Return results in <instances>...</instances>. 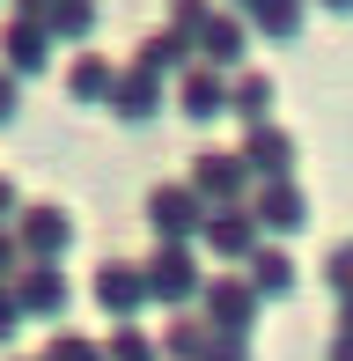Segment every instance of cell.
I'll list each match as a JSON object with an SVG mask.
<instances>
[{
	"instance_id": "cell-4",
	"label": "cell",
	"mask_w": 353,
	"mask_h": 361,
	"mask_svg": "<svg viewBox=\"0 0 353 361\" xmlns=\"http://www.w3.org/2000/svg\"><path fill=\"white\" fill-rule=\"evenodd\" d=\"M243 214L258 221L265 243H280V236H295V228L309 221V192H302L295 177H280V185H250V207H243Z\"/></svg>"
},
{
	"instance_id": "cell-21",
	"label": "cell",
	"mask_w": 353,
	"mask_h": 361,
	"mask_svg": "<svg viewBox=\"0 0 353 361\" xmlns=\"http://www.w3.org/2000/svg\"><path fill=\"white\" fill-rule=\"evenodd\" d=\"M302 8H309V0H258L243 23L258 30V37H295V30H302Z\"/></svg>"
},
{
	"instance_id": "cell-34",
	"label": "cell",
	"mask_w": 353,
	"mask_h": 361,
	"mask_svg": "<svg viewBox=\"0 0 353 361\" xmlns=\"http://www.w3.org/2000/svg\"><path fill=\"white\" fill-rule=\"evenodd\" d=\"M229 8H243V15H250V8H258V0H229Z\"/></svg>"
},
{
	"instance_id": "cell-6",
	"label": "cell",
	"mask_w": 353,
	"mask_h": 361,
	"mask_svg": "<svg viewBox=\"0 0 353 361\" xmlns=\"http://www.w3.org/2000/svg\"><path fill=\"white\" fill-rule=\"evenodd\" d=\"M148 221H155V236H162V243H199L206 200H199L191 185H155V192H148Z\"/></svg>"
},
{
	"instance_id": "cell-28",
	"label": "cell",
	"mask_w": 353,
	"mask_h": 361,
	"mask_svg": "<svg viewBox=\"0 0 353 361\" xmlns=\"http://www.w3.org/2000/svg\"><path fill=\"white\" fill-rule=\"evenodd\" d=\"M15 324H23V310H15V295L0 288V339H15Z\"/></svg>"
},
{
	"instance_id": "cell-29",
	"label": "cell",
	"mask_w": 353,
	"mask_h": 361,
	"mask_svg": "<svg viewBox=\"0 0 353 361\" xmlns=\"http://www.w3.org/2000/svg\"><path fill=\"white\" fill-rule=\"evenodd\" d=\"M8 118H15V74L0 67V126H8Z\"/></svg>"
},
{
	"instance_id": "cell-8",
	"label": "cell",
	"mask_w": 353,
	"mask_h": 361,
	"mask_svg": "<svg viewBox=\"0 0 353 361\" xmlns=\"http://www.w3.org/2000/svg\"><path fill=\"white\" fill-rule=\"evenodd\" d=\"M258 243H265V236H258V221H250L243 207H221V214H206V228H199V251L221 258V266H243Z\"/></svg>"
},
{
	"instance_id": "cell-31",
	"label": "cell",
	"mask_w": 353,
	"mask_h": 361,
	"mask_svg": "<svg viewBox=\"0 0 353 361\" xmlns=\"http://www.w3.org/2000/svg\"><path fill=\"white\" fill-rule=\"evenodd\" d=\"M331 361H353V332H339V339H331Z\"/></svg>"
},
{
	"instance_id": "cell-25",
	"label": "cell",
	"mask_w": 353,
	"mask_h": 361,
	"mask_svg": "<svg viewBox=\"0 0 353 361\" xmlns=\"http://www.w3.org/2000/svg\"><path fill=\"white\" fill-rule=\"evenodd\" d=\"M44 361H103V347H96V339H74V332H59L52 347H44Z\"/></svg>"
},
{
	"instance_id": "cell-24",
	"label": "cell",
	"mask_w": 353,
	"mask_h": 361,
	"mask_svg": "<svg viewBox=\"0 0 353 361\" xmlns=\"http://www.w3.org/2000/svg\"><path fill=\"white\" fill-rule=\"evenodd\" d=\"M103 361H155V347H148V339L133 332V324H118V339L103 347Z\"/></svg>"
},
{
	"instance_id": "cell-27",
	"label": "cell",
	"mask_w": 353,
	"mask_h": 361,
	"mask_svg": "<svg viewBox=\"0 0 353 361\" xmlns=\"http://www.w3.org/2000/svg\"><path fill=\"white\" fill-rule=\"evenodd\" d=\"M206 361H250V339H236V332H214V347H206Z\"/></svg>"
},
{
	"instance_id": "cell-13",
	"label": "cell",
	"mask_w": 353,
	"mask_h": 361,
	"mask_svg": "<svg viewBox=\"0 0 353 361\" xmlns=\"http://www.w3.org/2000/svg\"><path fill=\"white\" fill-rule=\"evenodd\" d=\"M162 104H169V96H162V81H155V74H140V67H125L118 81H110V111H118L125 126H148Z\"/></svg>"
},
{
	"instance_id": "cell-20",
	"label": "cell",
	"mask_w": 353,
	"mask_h": 361,
	"mask_svg": "<svg viewBox=\"0 0 353 361\" xmlns=\"http://www.w3.org/2000/svg\"><path fill=\"white\" fill-rule=\"evenodd\" d=\"M96 15H103L96 0H52L37 23H44V37H89V30H96Z\"/></svg>"
},
{
	"instance_id": "cell-11",
	"label": "cell",
	"mask_w": 353,
	"mask_h": 361,
	"mask_svg": "<svg viewBox=\"0 0 353 361\" xmlns=\"http://www.w3.org/2000/svg\"><path fill=\"white\" fill-rule=\"evenodd\" d=\"M243 37H250V23H243V15H206V30L191 37V52H199V67L236 74V59H243Z\"/></svg>"
},
{
	"instance_id": "cell-32",
	"label": "cell",
	"mask_w": 353,
	"mask_h": 361,
	"mask_svg": "<svg viewBox=\"0 0 353 361\" xmlns=\"http://www.w3.org/2000/svg\"><path fill=\"white\" fill-rule=\"evenodd\" d=\"M15 8H23V15H30V23H37V15H44V8H52V0H15Z\"/></svg>"
},
{
	"instance_id": "cell-12",
	"label": "cell",
	"mask_w": 353,
	"mask_h": 361,
	"mask_svg": "<svg viewBox=\"0 0 353 361\" xmlns=\"http://www.w3.org/2000/svg\"><path fill=\"white\" fill-rule=\"evenodd\" d=\"M8 295H15L23 317H59V310H67V273H59V266H23Z\"/></svg>"
},
{
	"instance_id": "cell-10",
	"label": "cell",
	"mask_w": 353,
	"mask_h": 361,
	"mask_svg": "<svg viewBox=\"0 0 353 361\" xmlns=\"http://www.w3.org/2000/svg\"><path fill=\"white\" fill-rule=\"evenodd\" d=\"M176 111H184L191 126H214L221 111H229V74H214V67L191 59V67L176 74Z\"/></svg>"
},
{
	"instance_id": "cell-18",
	"label": "cell",
	"mask_w": 353,
	"mask_h": 361,
	"mask_svg": "<svg viewBox=\"0 0 353 361\" xmlns=\"http://www.w3.org/2000/svg\"><path fill=\"white\" fill-rule=\"evenodd\" d=\"M206 347H214V324L191 317V310H176L169 332H162V354H169V361H206Z\"/></svg>"
},
{
	"instance_id": "cell-16",
	"label": "cell",
	"mask_w": 353,
	"mask_h": 361,
	"mask_svg": "<svg viewBox=\"0 0 353 361\" xmlns=\"http://www.w3.org/2000/svg\"><path fill=\"white\" fill-rule=\"evenodd\" d=\"M8 74H44V59H52V37H44V23H30V15H15L8 23Z\"/></svg>"
},
{
	"instance_id": "cell-9",
	"label": "cell",
	"mask_w": 353,
	"mask_h": 361,
	"mask_svg": "<svg viewBox=\"0 0 353 361\" xmlns=\"http://www.w3.org/2000/svg\"><path fill=\"white\" fill-rule=\"evenodd\" d=\"M96 302H103V317H110V324H133L140 310H148V273L125 266V258H110V266L96 273Z\"/></svg>"
},
{
	"instance_id": "cell-17",
	"label": "cell",
	"mask_w": 353,
	"mask_h": 361,
	"mask_svg": "<svg viewBox=\"0 0 353 361\" xmlns=\"http://www.w3.org/2000/svg\"><path fill=\"white\" fill-rule=\"evenodd\" d=\"M191 59H199V52H191V37H176V30H155V37L140 44L133 67H140V74H155V81H169V74H184Z\"/></svg>"
},
{
	"instance_id": "cell-1",
	"label": "cell",
	"mask_w": 353,
	"mask_h": 361,
	"mask_svg": "<svg viewBox=\"0 0 353 361\" xmlns=\"http://www.w3.org/2000/svg\"><path fill=\"white\" fill-rule=\"evenodd\" d=\"M148 302H162V310H191L206 295V266H199V243H155V258L148 266Z\"/></svg>"
},
{
	"instance_id": "cell-19",
	"label": "cell",
	"mask_w": 353,
	"mask_h": 361,
	"mask_svg": "<svg viewBox=\"0 0 353 361\" xmlns=\"http://www.w3.org/2000/svg\"><path fill=\"white\" fill-rule=\"evenodd\" d=\"M110 81H118V67L96 59V52H82L67 67V96H74V104H110Z\"/></svg>"
},
{
	"instance_id": "cell-26",
	"label": "cell",
	"mask_w": 353,
	"mask_h": 361,
	"mask_svg": "<svg viewBox=\"0 0 353 361\" xmlns=\"http://www.w3.org/2000/svg\"><path fill=\"white\" fill-rule=\"evenodd\" d=\"M15 273H23V243L15 228H0V288H15Z\"/></svg>"
},
{
	"instance_id": "cell-3",
	"label": "cell",
	"mask_w": 353,
	"mask_h": 361,
	"mask_svg": "<svg viewBox=\"0 0 353 361\" xmlns=\"http://www.w3.org/2000/svg\"><path fill=\"white\" fill-rule=\"evenodd\" d=\"M199 310H206V324L214 332H236V339H250V324H258V288L243 281V273H206V295H199Z\"/></svg>"
},
{
	"instance_id": "cell-33",
	"label": "cell",
	"mask_w": 353,
	"mask_h": 361,
	"mask_svg": "<svg viewBox=\"0 0 353 361\" xmlns=\"http://www.w3.org/2000/svg\"><path fill=\"white\" fill-rule=\"evenodd\" d=\"M316 8H331V15H353V0H316Z\"/></svg>"
},
{
	"instance_id": "cell-22",
	"label": "cell",
	"mask_w": 353,
	"mask_h": 361,
	"mask_svg": "<svg viewBox=\"0 0 353 361\" xmlns=\"http://www.w3.org/2000/svg\"><path fill=\"white\" fill-rule=\"evenodd\" d=\"M324 281H331V295H339V302H353V236L324 258Z\"/></svg>"
},
{
	"instance_id": "cell-5",
	"label": "cell",
	"mask_w": 353,
	"mask_h": 361,
	"mask_svg": "<svg viewBox=\"0 0 353 361\" xmlns=\"http://www.w3.org/2000/svg\"><path fill=\"white\" fill-rule=\"evenodd\" d=\"M15 243H23V266H59L67 243H74L67 207H23L15 214Z\"/></svg>"
},
{
	"instance_id": "cell-30",
	"label": "cell",
	"mask_w": 353,
	"mask_h": 361,
	"mask_svg": "<svg viewBox=\"0 0 353 361\" xmlns=\"http://www.w3.org/2000/svg\"><path fill=\"white\" fill-rule=\"evenodd\" d=\"M0 221H15V185L0 177Z\"/></svg>"
},
{
	"instance_id": "cell-23",
	"label": "cell",
	"mask_w": 353,
	"mask_h": 361,
	"mask_svg": "<svg viewBox=\"0 0 353 361\" xmlns=\"http://www.w3.org/2000/svg\"><path fill=\"white\" fill-rule=\"evenodd\" d=\"M206 15H214L206 0H169V30H176V37H199V30H206Z\"/></svg>"
},
{
	"instance_id": "cell-7",
	"label": "cell",
	"mask_w": 353,
	"mask_h": 361,
	"mask_svg": "<svg viewBox=\"0 0 353 361\" xmlns=\"http://www.w3.org/2000/svg\"><path fill=\"white\" fill-rule=\"evenodd\" d=\"M243 170H250V185H280V177H295V133L287 126H243Z\"/></svg>"
},
{
	"instance_id": "cell-2",
	"label": "cell",
	"mask_w": 353,
	"mask_h": 361,
	"mask_svg": "<svg viewBox=\"0 0 353 361\" xmlns=\"http://www.w3.org/2000/svg\"><path fill=\"white\" fill-rule=\"evenodd\" d=\"M184 185L206 200V214H221V207H250V170H243V155H236V147H206V155L191 162Z\"/></svg>"
},
{
	"instance_id": "cell-14",
	"label": "cell",
	"mask_w": 353,
	"mask_h": 361,
	"mask_svg": "<svg viewBox=\"0 0 353 361\" xmlns=\"http://www.w3.org/2000/svg\"><path fill=\"white\" fill-rule=\"evenodd\" d=\"M243 281L258 288V302H280V295H295V258H287V243H258V251L243 258Z\"/></svg>"
},
{
	"instance_id": "cell-15",
	"label": "cell",
	"mask_w": 353,
	"mask_h": 361,
	"mask_svg": "<svg viewBox=\"0 0 353 361\" xmlns=\"http://www.w3.org/2000/svg\"><path fill=\"white\" fill-rule=\"evenodd\" d=\"M272 96H280V81H272V74H258V67H236V74H229V111H236L243 126H265V118H272Z\"/></svg>"
}]
</instances>
